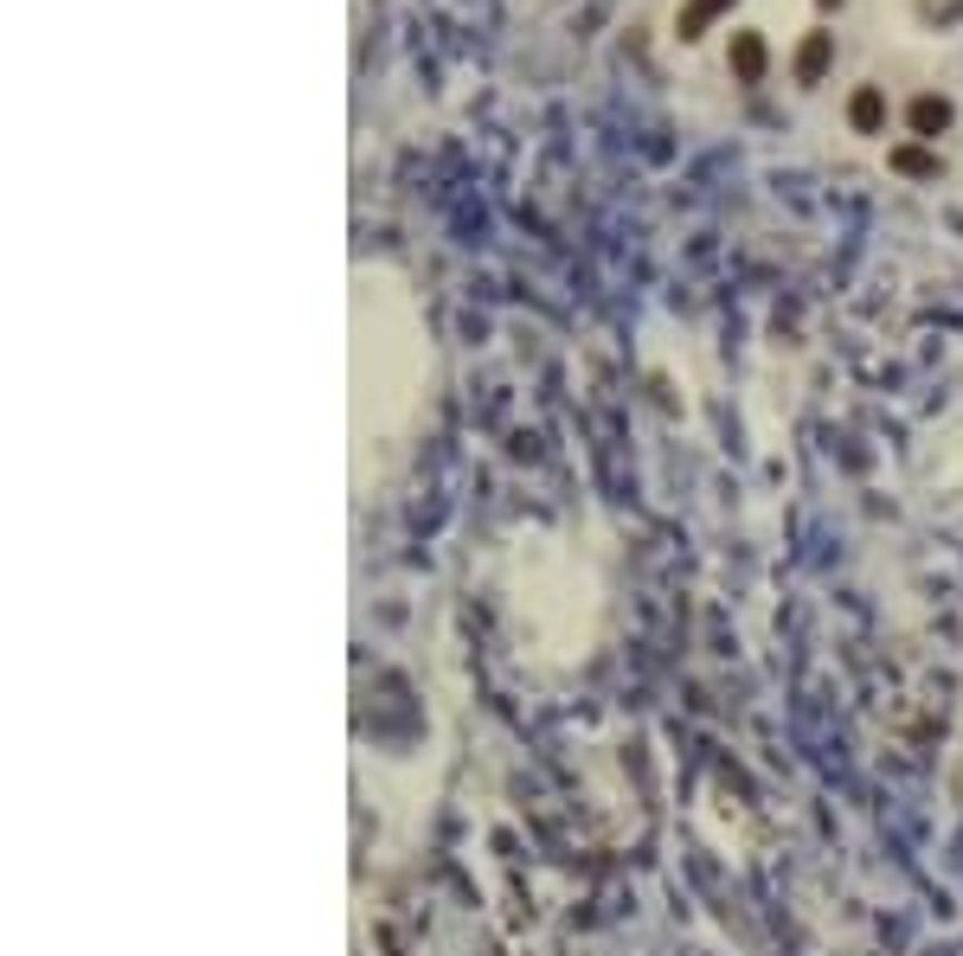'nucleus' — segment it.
Listing matches in <instances>:
<instances>
[{
    "label": "nucleus",
    "mask_w": 963,
    "mask_h": 956,
    "mask_svg": "<svg viewBox=\"0 0 963 956\" xmlns=\"http://www.w3.org/2000/svg\"><path fill=\"white\" fill-rule=\"evenodd\" d=\"M848 123H854V136H880V129H887V97H880L874 84H861L854 103H848Z\"/></svg>",
    "instance_id": "nucleus-1"
},
{
    "label": "nucleus",
    "mask_w": 963,
    "mask_h": 956,
    "mask_svg": "<svg viewBox=\"0 0 963 956\" xmlns=\"http://www.w3.org/2000/svg\"><path fill=\"white\" fill-rule=\"evenodd\" d=\"M733 77H739V84H758V77H764V39H758V33H739V39H733Z\"/></svg>",
    "instance_id": "nucleus-3"
},
{
    "label": "nucleus",
    "mask_w": 963,
    "mask_h": 956,
    "mask_svg": "<svg viewBox=\"0 0 963 956\" xmlns=\"http://www.w3.org/2000/svg\"><path fill=\"white\" fill-rule=\"evenodd\" d=\"M726 7H733V0H688V7H681V20H675V33H681V39H700V33H706Z\"/></svg>",
    "instance_id": "nucleus-4"
},
{
    "label": "nucleus",
    "mask_w": 963,
    "mask_h": 956,
    "mask_svg": "<svg viewBox=\"0 0 963 956\" xmlns=\"http://www.w3.org/2000/svg\"><path fill=\"white\" fill-rule=\"evenodd\" d=\"M823 7H835V0H823Z\"/></svg>",
    "instance_id": "nucleus-7"
},
{
    "label": "nucleus",
    "mask_w": 963,
    "mask_h": 956,
    "mask_svg": "<svg viewBox=\"0 0 963 956\" xmlns=\"http://www.w3.org/2000/svg\"><path fill=\"white\" fill-rule=\"evenodd\" d=\"M828 52H835V39H828V33H810V39H803V52H797V84H823Z\"/></svg>",
    "instance_id": "nucleus-2"
},
{
    "label": "nucleus",
    "mask_w": 963,
    "mask_h": 956,
    "mask_svg": "<svg viewBox=\"0 0 963 956\" xmlns=\"http://www.w3.org/2000/svg\"><path fill=\"white\" fill-rule=\"evenodd\" d=\"M893 167H899V174H938V161H931L925 148H899V154H893Z\"/></svg>",
    "instance_id": "nucleus-6"
},
{
    "label": "nucleus",
    "mask_w": 963,
    "mask_h": 956,
    "mask_svg": "<svg viewBox=\"0 0 963 956\" xmlns=\"http://www.w3.org/2000/svg\"><path fill=\"white\" fill-rule=\"evenodd\" d=\"M945 123H951V103H945V97H918V103H912V136L931 141Z\"/></svg>",
    "instance_id": "nucleus-5"
}]
</instances>
